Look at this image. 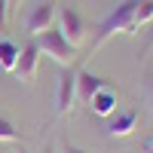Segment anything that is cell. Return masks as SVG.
Returning a JSON list of instances; mask_svg holds the SVG:
<instances>
[{
	"mask_svg": "<svg viewBox=\"0 0 153 153\" xmlns=\"http://www.w3.org/2000/svg\"><path fill=\"white\" fill-rule=\"evenodd\" d=\"M141 0H120L117 6H113L101 25L95 28V40H92V52H98L101 46L107 40H113L117 34H138V25H135V9Z\"/></svg>",
	"mask_w": 153,
	"mask_h": 153,
	"instance_id": "1",
	"label": "cell"
},
{
	"mask_svg": "<svg viewBox=\"0 0 153 153\" xmlns=\"http://www.w3.org/2000/svg\"><path fill=\"white\" fill-rule=\"evenodd\" d=\"M34 40H37V46H40V55H49V58H52L55 65H61V68H71V65H74L76 46H71L68 37L61 34L58 28H49V31H43L40 37H34Z\"/></svg>",
	"mask_w": 153,
	"mask_h": 153,
	"instance_id": "2",
	"label": "cell"
},
{
	"mask_svg": "<svg viewBox=\"0 0 153 153\" xmlns=\"http://www.w3.org/2000/svg\"><path fill=\"white\" fill-rule=\"evenodd\" d=\"M76 104V71L74 68H61L58 74V86H55V117H68Z\"/></svg>",
	"mask_w": 153,
	"mask_h": 153,
	"instance_id": "3",
	"label": "cell"
},
{
	"mask_svg": "<svg viewBox=\"0 0 153 153\" xmlns=\"http://www.w3.org/2000/svg\"><path fill=\"white\" fill-rule=\"evenodd\" d=\"M55 12H58V0H43V3H37L28 16H25V31L31 37H40L43 31H49L55 25Z\"/></svg>",
	"mask_w": 153,
	"mask_h": 153,
	"instance_id": "4",
	"label": "cell"
},
{
	"mask_svg": "<svg viewBox=\"0 0 153 153\" xmlns=\"http://www.w3.org/2000/svg\"><path fill=\"white\" fill-rule=\"evenodd\" d=\"M55 22H58L55 28L68 37L71 46H80V43H83V37H86V22H83V16H80L74 6H58Z\"/></svg>",
	"mask_w": 153,
	"mask_h": 153,
	"instance_id": "5",
	"label": "cell"
},
{
	"mask_svg": "<svg viewBox=\"0 0 153 153\" xmlns=\"http://www.w3.org/2000/svg\"><path fill=\"white\" fill-rule=\"evenodd\" d=\"M37 65H40V46H37V40H28L19 49V61H16V71L12 74H16L25 86H31L34 74H37Z\"/></svg>",
	"mask_w": 153,
	"mask_h": 153,
	"instance_id": "6",
	"label": "cell"
},
{
	"mask_svg": "<svg viewBox=\"0 0 153 153\" xmlns=\"http://www.w3.org/2000/svg\"><path fill=\"white\" fill-rule=\"evenodd\" d=\"M107 86V80H101V76H95L92 71H76V101H83V104H89L101 89Z\"/></svg>",
	"mask_w": 153,
	"mask_h": 153,
	"instance_id": "7",
	"label": "cell"
},
{
	"mask_svg": "<svg viewBox=\"0 0 153 153\" xmlns=\"http://www.w3.org/2000/svg\"><path fill=\"white\" fill-rule=\"evenodd\" d=\"M135 126H138V110H123V113H117V117L107 120L104 132L110 138H126V135L135 132Z\"/></svg>",
	"mask_w": 153,
	"mask_h": 153,
	"instance_id": "8",
	"label": "cell"
},
{
	"mask_svg": "<svg viewBox=\"0 0 153 153\" xmlns=\"http://www.w3.org/2000/svg\"><path fill=\"white\" fill-rule=\"evenodd\" d=\"M117 104H120V98H117V92H113L110 86H104L101 89V92L89 101V107H92V113H98V117H113V113H117Z\"/></svg>",
	"mask_w": 153,
	"mask_h": 153,
	"instance_id": "9",
	"label": "cell"
},
{
	"mask_svg": "<svg viewBox=\"0 0 153 153\" xmlns=\"http://www.w3.org/2000/svg\"><path fill=\"white\" fill-rule=\"evenodd\" d=\"M16 61H19V46L9 43V40H0V71L12 74L16 71Z\"/></svg>",
	"mask_w": 153,
	"mask_h": 153,
	"instance_id": "10",
	"label": "cell"
},
{
	"mask_svg": "<svg viewBox=\"0 0 153 153\" xmlns=\"http://www.w3.org/2000/svg\"><path fill=\"white\" fill-rule=\"evenodd\" d=\"M153 22V0H141L135 9V25L141 28V25H150Z\"/></svg>",
	"mask_w": 153,
	"mask_h": 153,
	"instance_id": "11",
	"label": "cell"
},
{
	"mask_svg": "<svg viewBox=\"0 0 153 153\" xmlns=\"http://www.w3.org/2000/svg\"><path fill=\"white\" fill-rule=\"evenodd\" d=\"M0 141H22L19 129H16L12 120H6V117H0Z\"/></svg>",
	"mask_w": 153,
	"mask_h": 153,
	"instance_id": "12",
	"label": "cell"
},
{
	"mask_svg": "<svg viewBox=\"0 0 153 153\" xmlns=\"http://www.w3.org/2000/svg\"><path fill=\"white\" fill-rule=\"evenodd\" d=\"M9 6H6V0H0V34H3L6 31V25H9Z\"/></svg>",
	"mask_w": 153,
	"mask_h": 153,
	"instance_id": "13",
	"label": "cell"
},
{
	"mask_svg": "<svg viewBox=\"0 0 153 153\" xmlns=\"http://www.w3.org/2000/svg\"><path fill=\"white\" fill-rule=\"evenodd\" d=\"M61 153H86V150H83V147H76V144H68V141H65V147H61Z\"/></svg>",
	"mask_w": 153,
	"mask_h": 153,
	"instance_id": "14",
	"label": "cell"
},
{
	"mask_svg": "<svg viewBox=\"0 0 153 153\" xmlns=\"http://www.w3.org/2000/svg\"><path fill=\"white\" fill-rule=\"evenodd\" d=\"M147 104H150V110H153V76L147 80Z\"/></svg>",
	"mask_w": 153,
	"mask_h": 153,
	"instance_id": "15",
	"label": "cell"
},
{
	"mask_svg": "<svg viewBox=\"0 0 153 153\" xmlns=\"http://www.w3.org/2000/svg\"><path fill=\"white\" fill-rule=\"evenodd\" d=\"M144 153H153V138H150V141L144 144Z\"/></svg>",
	"mask_w": 153,
	"mask_h": 153,
	"instance_id": "16",
	"label": "cell"
},
{
	"mask_svg": "<svg viewBox=\"0 0 153 153\" xmlns=\"http://www.w3.org/2000/svg\"><path fill=\"white\" fill-rule=\"evenodd\" d=\"M19 3H22V0H6V6H9V9H16Z\"/></svg>",
	"mask_w": 153,
	"mask_h": 153,
	"instance_id": "17",
	"label": "cell"
},
{
	"mask_svg": "<svg viewBox=\"0 0 153 153\" xmlns=\"http://www.w3.org/2000/svg\"><path fill=\"white\" fill-rule=\"evenodd\" d=\"M153 25V22H150ZM147 49H153V31H150V37H147Z\"/></svg>",
	"mask_w": 153,
	"mask_h": 153,
	"instance_id": "18",
	"label": "cell"
},
{
	"mask_svg": "<svg viewBox=\"0 0 153 153\" xmlns=\"http://www.w3.org/2000/svg\"><path fill=\"white\" fill-rule=\"evenodd\" d=\"M40 153H52V147H49V144H46V147H43V150H40Z\"/></svg>",
	"mask_w": 153,
	"mask_h": 153,
	"instance_id": "19",
	"label": "cell"
},
{
	"mask_svg": "<svg viewBox=\"0 0 153 153\" xmlns=\"http://www.w3.org/2000/svg\"><path fill=\"white\" fill-rule=\"evenodd\" d=\"M19 153H28V150H19Z\"/></svg>",
	"mask_w": 153,
	"mask_h": 153,
	"instance_id": "20",
	"label": "cell"
}]
</instances>
